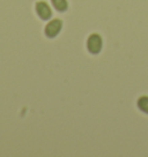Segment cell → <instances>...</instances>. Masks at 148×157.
I'll list each match as a JSON object with an SVG mask.
<instances>
[{"label":"cell","instance_id":"obj_4","mask_svg":"<svg viewBox=\"0 0 148 157\" xmlns=\"http://www.w3.org/2000/svg\"><path fill=\"white\" fill-rule=\"evenodd\" d=\"M52 4L60 12H64L67 10V1L66 0H52Z\"/></svg>","mask_w":148,"mask_h":157},{"label":"cell","instance_id":"obj_5","mask_svg":"<svg viewBox=\"0 0 148 157\" xmlns=\"http://www.w3.org/2000/svg\"><path fill=\"white\" fill-rule=\"evenodd\" d=\"M138 105L140 110H142L143 112L148 113V97H141L140 99L138 101Z\"/></svg>","mask_w":148,"mask_h":157},{"label":"cell","instance_id":"obj_3","mask_svg":"<svg viewBox=\"0 0 148 157\" xmlns=\"http://www.w3.org/2000/svg\"><path fill=\"white\" fill-rule=\"evenodd\" d=\"M36 10L43 20H48L51 16V10L48 6V4H45V2H38L36 5Z\"/></svg>","mask_w":148,"mask_h":157},{"label":"cell","instance_id":"obj_2","mask_svg":"<svg viewBox=\"0 0 148 157\" xmlns=\"http://www.w3.org/2000/svg\"><path fill=\"white\" fill-rule=\"evenodd\" d=\"M60 29H61V21H59V20H53V21H51L49 25H46L45 34L48 35L49 37H54V36L58 35Z\"/></svg>","mask_w":148,"mask_h":157},{"label":"cell","instance_id":"obj_1","mask_svg":"<svg viewBox=\"0 0 148 157\" xmlns=\"http://www.w3.org/2000/svg\"><path fill=\"white\" fill-rule=\"evenodd\" d=\"M88 50L92 53H97L102 48V40L99 35H92L88 38Z\"/></svg>","mask_w":148,"mask_h":157}]
</instances>
